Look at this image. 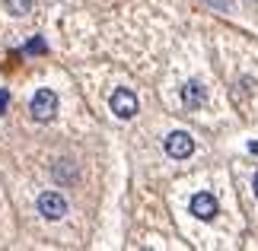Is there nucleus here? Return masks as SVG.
<instances>
[{"instance_id": "nucleus-1", "label": "nucleus", "mask_w": 258, "mask_h": 251, "mask_svg": "<svg viewBox=\"0 0 258 251\" xmlns=\"http://www.w3.org/2000/svg\"><path fill=\"white\" fill-rule=\"evenodd\" d=\"M29 112H32L38 124H48L57 115V93L54 89H35L32 102H29Z\"/></svg>"}, {"instance_id": "nucleus-2", "label": "nucleus", "mask_w": 258, "mask_h": 251, "mask_svg": "<svg viewBox=\"0 0 258 251\" xmlns=\"http://www.w3.org/2000/svg\"><path fill=\"white\" fill-rule=\"evenodd\" d=\"M38 213L45 219H64L67 216V200L61 191H42L38 194Z\"/></svg>"}, {"instance_id": "nucleus-3", "label": "nucleus", "mask_w": 258, "mask_h": 251, "mask_svg": "<svg viewBox=\"0 0 258 251\" xmlns=\"http://www.w3.org/2000/svg\"><path fill=\"white\" fill-rule=\"evenodd\" d=\"M163 146L172 159H188L195 153V137L188 134V130H172V134L163 140Z\"/></svg>"}, {"instance_id": "nucleus-4", "label": "nucleus", "mask_w": 258, "mask_h": 251, "mask_svg": "<svg viewBox=\"0 0 258 251\" xmlns=\"http://www.w3.org/2000/svg\"><path fill=\"white\" fill-rule=\"evenodd\" d=\"M108 105H112V115H118L121 121H131L137 115V96L131 89H115L112 99H108Z\"/></svg>"}, {"instance_id": "nucleus-5", "label": "nucleus", "mask_w": 258, "mask_h": 251, "mask_svg": "<svg viewBox=\"0 0 258 251\" xmlns=\"http://www.w3.org/2000/svg\"><path fill=\"white\" fill-rule=\"evenodd\" d=\"M191 216H198V219H204V223H211V219L220 213V204H217V197L211 194V191H198V194L191 197Z\"/></svg>"}, {"instance_id": "nucleus-6", "label": "nucleus", "mask_w": 258, "mask_h": 251, "mask_svg": "<svg viewBox=\"0 0 258 251\" xmlns=\"http://www.w3.org/2000/svg\"><path fill=\"white\" fill-rule=\"evenodd\" d=\"M204 86L198 83V79H188V83L182 86V102H185V108L188 112H195V108H201L204 105Z\"/></svg>"}, {"instance_id": "nucleus-7", "label": "nucleus", "mask_w": 258, "mask_h": 251, "mask_svg": "<svg viewBox=\"0 0 258 251\" xmlns=\"http://www.w3.org/2000/svg\"><path fill=\"white\" fill-rule=\"evenodd\" d=\"M51 175H54V178H57L61 185H71L74 178H77V169H74V162H67V159H64V162H54Z\"/></svg>"}, {"instance_id": "nucleus-8", "label": "nucleus", "mask_w": 258, "mask_h": 251, "mask_svg": "<svg viewBox=\"0 0 258 251\" xmlns=\"http://www.w3.org/2000/svg\"><path fill=\"white\" fill-rule=\"evenodd\" d=\"M7 7H10V13H13V16L32 13V0H7Z\"/></svg>"}, {"instance_id": "nucleus-9", "label": "nucleus", "mask_w": 258, "mask_h": 251, "mask_svg": "<svg viewBox=\"0 0 258 251\" xmlns=\"http://www.w3.org/2000/svg\"><path fill=\"white\" fill-rule=\"evenodd\" d=\"M23 51H26V54H45V51H48V45H45V42H42V38H38V35H35V38H32V42H29V45L23 48Z\"/></svg>"}, {"instance_id": "nucleus-10", "label": "nucleus", "mask_w": 258, "mask_h": 251, "mask_svg": "<svg viewBox=\"0 0 258 251\" xmlns=\"http://www.w3.org/2000/svg\"><path fill=\"white\" fill-rule=\"evenodd\" d=\"M201 4H207L211 10H220V13H233V4H230V0H201Z\"/></svg>"}, {"instance_id": "nucleus-11", "label": "nucleus", "mask_w": 258, "mask_h": 251, "mask_svg": "<svg viewBox=\"0 0 258 251\" xmlns=\"http://www.w3.org/2000/svg\"><path fill=\"white\" fill-rule=\"evenodd\" d=\"M7 102H10V93L0 89V115H7Z\"/></svg>"}, {"instance_id": "nucleus-12", "label": "nucleus", "mask_w": 258, "mask_h": 251, "mask_svg": "<svg viewBox=\"0 0 258 251\" xmlns=\"http://www.w3.org/2000/svg\"><path fill=\"white\" fill-rule=\"evenodd\" d=\"M249 149H252V153L258 156V140H252V143H249Z\"/></svg>"}, {"instance_id": "nucleus-13", "label": "nucleus", "mask_w": 258, "mask_h": 251, "mask_svg": "<svg viewBox=\"0 0 258 251\" xmlns=\"http://www.w3.org/2000/svg\"><path fill=\"white\" fill-rule=\"evenodd\" d=\"M252 185H255V194H258V172H255V182Z\"/></svg>"}]
</instances>
